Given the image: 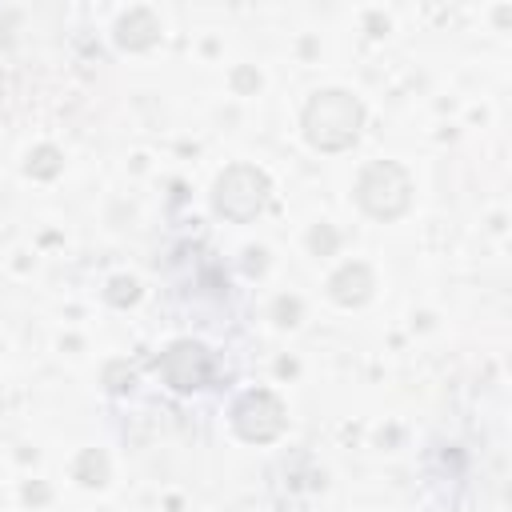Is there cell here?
<instances>
[{"mask_svg": "<svg viewBox=\"0 0 512 512\" xmlns=\"http://www.w3.org/2000/svg\"><path fill=\"white\" fill-rule=\"evenodd\" d=\"M300 128L304 140L316 152H344L360 140L364 128V104L360 96H352L348 88H320L312 92V100L300 112Z\"/></svg>", "mask_w": 512, "mask_h": 512, "instance_id": "6da1fadb", "label": "cell"}, {"mask_svg": "<svg viewBox=\"0 0 512 512\" xmlns=\"http://www.w3.org/2000/svg\"><path fill=\"white\" fill-rule=\"evenodd\" d=\"M412 176L404 164L396 160H372L360 168L356 184H352V196L356 204L372 216V220H400L408 208H412Z\"/></svg>", "mask_w": 512, "mask_h": 512, "instance_id": "7a4b0ae2", "label": "cell"}, {"mask_svg": "<svg viewBox=\"0 0 512 512\" xmlns=\"http://www.w3.org/2000/svg\"><path fill=\"white\" fill-rule=\"evenodd\" d=\"M268 196H272V184L256 164H228L212 184V208L232 224L256 220L268 208Z\"/></svg>", "mask_w": 512, "mask_h": 512, "instance_id": "3957f363", "label": "cell"}, {"mask_svg": "<svg viewBox=\"0 0 512 512\" xmlns=\"http://www.w3.org/2000/svg\"><path fill=\"white\" fill-rule=\"evenodd\" d=\"M232 428L248 444H272L288 428V408L272 388H248L232 404Z\"/></svg>", "mask_w": 512, "mask_h": 512, "instance_id": "277c9868", "label": "cell"}, {"mask_svg": "<svg viewBox=\"0 0 512 512\" xmlns=\"http://www.w3.org/2000/svg\"><path fill=\"white\" fill-rule=\"evenodd\" d=\"M156 372H160V380H164L172 392L188 396V392L208 388V380H212V372H216V360H212L208 344L184 336V340H172V344L160 352Z\"/></svg>", "mask_w": 512, "mask_h": 512, "instance_id": "5b68a950", "label": "cell"}, {"mask_svg": "<svg viewBox=\"0 0 512 512\" xmlns=\"http://www.w3.org/2000/svg\"><path fill=\"white\" fill-rule=\"evenodd\" d=\"M328 296L340 304V308H360V304H368L372 300V292H376V272L364 264V260H348V264H340L332 276H328Z\"/></svg>", "mask_w": 512, "mask_h": 512, "instance_id": "8992f818", "label": "cell"}, {"mask_svg": "<svg viewBox=\"0 0 512 512\" xmlns=\"http://www.w3.org/2000/svg\"><path fill=\"white\" fill-rule=\"evenodd\" d=\"M112 36H116V44H120L124 52H148V48L160 40V16H156L152 8H128V12L116 20Z\"/></svg>", "mask_w": 512, "mask_h": 512, "instance_id": "52a82bcc", "label": "cell"}, {"mask_svg": "<svg viewBox=\"0 0 512 512\" xmlns=\"http://www.w3.org/2000/svg\"><path fill=\"white\" fill-rule=\"evenodd\" d=\"M72 476L84 484V488H104L108 484V456L104 448H84L72 464Z\"/></svg>", "mask_w": 512, "mask_h": 512, "instance_id": "ba28073f", "label": "cell"}, {"mask_svg": "<svg viewBox=\"0 0 512 512\" xmlns=\"http://www.w3.org/2000/svg\"><path fill=\"white\" fill-rule=\"evenodd\" d=\"M60 168H64V152L56 144H36L24 160V172L36 180H52V176H60Z\"/></svg>", "mask_w": 512, "mask_h": 512, "instance_id": "9c48e42d", "label": "cell"}, {"mask_svg": "<svg viewBox=\"0 0 512 512\" xmlns=\"http://www.w3.org/2000/svg\"><path fill=\"white\" fill-rule=\"evenodd\" d=\"M132 384H136V376H132V368H128L124 360H112V364L104 368V388H108L112 396H120V392H132Z\"/></svg>", "mask_w": 512, "mask_h": 512, "instance_id": "30bf717a", "label": "cell"}, {"mask_svg": "<svg viewBox=\"0 0 512 512\" xmlns=\"http://www.w3.org/2000/svg\"><path fill=\"white\" fill-rule=\"evenodd\" d=\"M108 300H112V304H136V300H140V284H136L132 276H116V280L108 284Z\"/></svg>", "mask_w": 512, "mask_h": 512, "instance_id": "8fae6325", "label": "cell"}, {"mask_svg": "<svg viewBox=\"0 0 512 512\" xmlns=\"http://www.w3.org/2000/svg\"><path fill=\"white\" fill-rule=\"evenodd\" d=\"M272 312H276V324H280V328H292L296 316H300V300H296V296H280Z\"/></svg>", "mask_w": 512, "mask_h": 512, "instance_id": "7c38bea8", "label": "cell"}, {"mask_svg": "<svg viewBox=\"0 0 512 512\" xmlns=\"http://www.w3.org/2000/svg\"><path fill=\"white\" fill-rule=\"evenodd\" d=\"M308 244H312V252H332V248H336V232H328V228L320 224V228H312Z\"/></svg>", "mask_w": 512, "mask_h": 512, "instance_id": "4fadbf2b", "label": "cell"}, {"mask_svg": "<svg viewBox=\"0 0 512 512\" xmlns=\"http://www.w3.org/2000/svg\"><path fill=\"white\" fill-rule=\"evenodd\" d=\"M232 80H236V88H240V92H248V88H260V76H256L252 68H236V76H232Z\"/></svg>", "mask_w": 512, "mask_h": 512, "instance_id": "5bb4252c", "label": "cell"}]
</instances>
